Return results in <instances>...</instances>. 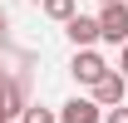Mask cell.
<instances>
[{
  "label": "cell",
  "mask_w": 128,
  "mask_h": 123,
  "mask_svg": "<svg viewBox=\"0 0 128 123\" xmlns=\"http://www.w3.org/2000/svg\"><path fill=\"white\" fill-rule=\"evenodd\" d=\"M64 34L74 40V49H94L98 44V15H69L64 20Z\"/></svg>",
  "instance_id": "4"
},
{
  "label": "cell",
  "mask_w": 128,
  "mask_h": 123,
  "mask_svg": "<svg viewBox=\"0 0 128 123\" xmlns=\"http://www.w3.org/2000/svg\"><path fill=\"white\" fill-rule=\"evenodd\" d=\"M108 69H113V64L104 59L98 49H74V59H69V74L79 79L84 89H94V84H98V79H104V74H108Z\"/></svg>",
  "instance_id": "2"
},
{
  "label": "cell",
  "mask_w": 128,
  "mask_h": 123,
  "mask_svg": "<svg viewBox=\"0 0 128 123\" xmlns=\"http://www.w3.org/2000/svg\"><path fill=\"white\" fill-rule=\"evenodd\" d=\"M20 123H59V113H54V108H44V104H25Z\"/></svg>",
  "instance_id": "8"
},
{
  "label": "cell",
  "mask_w": 128,
  "mask_h": 123,
  "mask_svg": "<svg viewBox=\"0 0 128 123\" xmlns=\"http://www.w3.org/2000/svg\"><path fill=\"white\" fill-rule=\"evenodd\" d=\"M5 30H10V15H5V10H0V40H5Z\"/></svg>",
  "instance_id": "11"
},
{
  "label": "cell",
  "mask_w": 128,
  "mask_h": 123,
  "mask_svg": "<svg viewBox=\"0 0 128 123\" xmlns=\"http://www.w3.org/2000/svg\"><path fill=\"white\" fill-rule=\"evenodd\" d=\"M98 40L104 44H123L128 40V0H104L98 5Z\"/></svg>",
  "instance_id": "1"
},
{
  "label": "cell",
  "mask_w": 128,
  "mask_h": 123,
  "mask_svg": "<svg viewBox=\"0 0 128 123\" xmlns=\"http://www.w3.org/2000/svg\"><path fill=\"white\" fill-rule=\"evenodd\" d=\"M118 74L128 79V40H123V44H118Z\"/></svg>",
  "instance_id": "10"
},
{
  "label": "cell",
  "mask_w": 128,
  "mask_h": 123,
  "mask_svg": "<svg viewBox=\"0 0 128 123\" xmlns=\"http://www.w3.org/2000/svg\"><path fill=\"white\" fill-rule=\"evenodd\" d=\"M25 113V89H20V79H5L0 74V123H10Z\"/></svg>",
  "instance_id": "5"
},
{
  "label": "cell",
  "mask_w": 128,
  "mask_h": 123,
  "mask_svg": "<svg viewBox=\"0 0 128 123\" xmlns=\"http://www.w3.org/2000/svg\"><path fill=\"white\" fill-rule=\"evenodd\" d=\"M89 98H94L98 108H118V104H128V79L118 74V69H108V74L89 89Z\"/></svg>",
  "instance_id": "3"
},
{
  "label": "cell",
  "mask_w": 128,
  "mask_h": 123,
  "mask_svg": "<svg viewBox=\"0 0 128 123\" xmlns=\"http://www.w3.org/2000/svg\"><path fill=\"white\" fill-rule=\"evenodd\" d=\"M40 10H44L49 20H59V25H64L69 15H79V0H40Z\"/></svg>",
  "instance_id": "7"
},
{
  "label": "cell",
  "mask_w": 128,
  "mask_h": 123,
  "mask_svg": "<svg viewBox=\"0 0 128 123\" xmlns=\"http://www.w3.org/2000/svg\"><path fill=\"white\" fill-rule=\"evenodd\" d=\"M104 123H128V104H118V108H104Z\"/></svg>",
  "instance_id": "9"
},
{
  "label": "cell",
  "mask_w": 128,
  "mask_h": 123,
  "mask_svg": "<svg viewBox=\"0 0 128 123\" xmlns=\"http://www.w3.org/2000/svg\"><path fill=\"white\" fill-rule=\"evenodd\" d=\"M98 5H104V0H98Z\"/></svg>",
  "instance_id": "12"
},
{
  "label": "cell",
  "mask_w": 128,
  "mask_h": 123,
  "mask_svg": "<svg viewBox=\"0 0 128 123\" xmlns=\"http://www.w3.org/2000/svg\"><path fill=\"white\" fill-rule=\"evenodd\" d=\"M59 123H104V108L94 98H69L59 104Z\"/></svg>",
  "instance_id": "6"
}]
</instances>
